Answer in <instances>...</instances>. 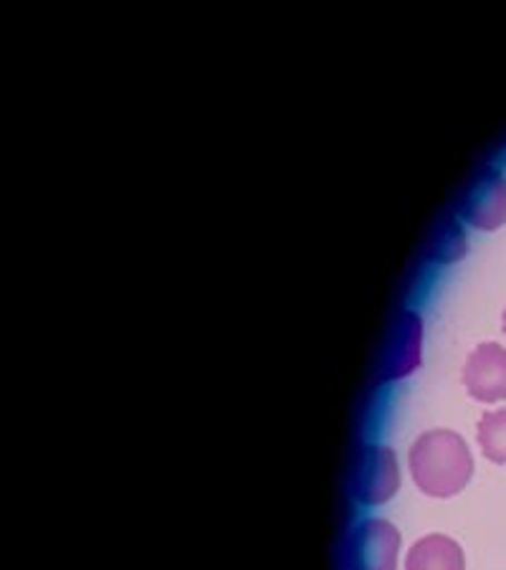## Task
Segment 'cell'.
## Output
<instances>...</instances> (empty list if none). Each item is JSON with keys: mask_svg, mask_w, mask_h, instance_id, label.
Instances as JSON below:
<instances>
[{"mask_svg": "<svg viewBox=\"0 0 506 570\" xmlns=\"http://www.w3.org/2000/svg\"><path fill=\"white\" fill-rule=\"evenodd\" d=\"M410 474L423 494L454 498L474 474V456L466 439L456 431L434 429L420 434L410 446Z\"/></svg>", "mask_w": 506, "mask_h": 570, "instance_id": "cell-1", "label": "cell"}, {"mask_svg": "<svg viewBox=\"0 0 506 570\" xmlns=\"http://www.w3.org/2000/svg\"><path fill=\"white\" fill-rule=\"evenodd\" d=\"M400 532L393 522L370 518L363 520L349 538V570H398Z\"/></svg>", "mask_w": 506, "mask_h": 570, "instance_id": "cell-2", "label": "cell"}, {"mask_svg": "<svg viewBox=\"0 0 506 570\" xmlns=\"http://www.w3.org/2000/svg\"><path fill=\"white\" fill-rule=\"evenodd\" d=\"M400 487L398 456L388 446H367L355 469V498L363 504L388 502Z\"/></svg>", "mask_w": 506, "mask_h": 570, "instance_id": "cell-3", "label": "cell"}, {"mask_svg": "<svg viewBox=\"0 0 506 570\" xmlns=\"http://www.w3.org/2000/svg\"><path fill=\"white\" fill-rule=\"evenodd\" d=\"M464 385L472 399L482 403H499L506 399V347L484 343L468 355L464 365Z\"/></svg>", "mask_w": 506, "mask_h": 570, "instance_id": "cell-4", "label": "cell"}, {"mask_svg": "<svg viewBox=\"0 0 506 570\" xmlns=\"http://www.w3.org/2000/svg\"><path fill=\"white\" fill-rule=\"evenodd\" d=\"M462 216L478 232H496L506 224V178L499 173H486L476 180L462 206Z\"/></svg>", "mask_w": 506, "mask_h": 570, "instance_id": "cell-5", "label": "cell"}, {"mask_svg": "<svg viewBox=\"0 0 506 570\" xmlns=\"http://www.w3.org/2000/svg\"><path fill=\"white\" fill-rule=\"evenodd\" d=\"M405 570H466V558L456 540L426 535L408 550Z\"/></svg>", "mask_w": 506, "mask_h": 570, "instance_id": "cell-6", "label": "cell"}, {"mask_svg": "<svg viewBox=\"0 0 506 570\" xmlns=\"http://www.w3.org/2000/svg\"><path fill=\"white\" fill-rule=\"evenodd\" d=\"M482 454L494 464H506V409L484 413L476 431Z\"/></svg>", "mask_w": 506, "mask_h": 570, "instance_id": "cell-7", "label": "cell"}, {"mask_svg": "<svg viewBox=\"0 0 506 570\" xmlns=\"http://www.w3.org/2000/svg\"><path fill=\"white\" fill-rule=\"evenodd\" d=\"M504 333H506V309H504Z\"/></svg>", "mask_w": 506, "mask_h": 570, "instance_id": "cell-8", "label": "cell"}]
</instances>
